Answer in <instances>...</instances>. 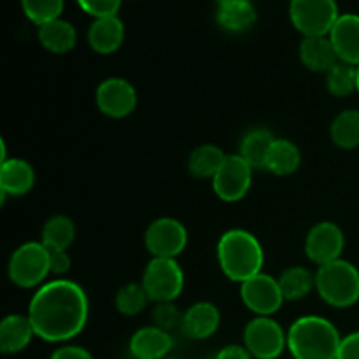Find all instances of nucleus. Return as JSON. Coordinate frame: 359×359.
I'll list each match as a JSON object with an SVG mask.
<instances>
[{"instance_id":"1","label":"nucleus","mask_w":359,"mask_h":359,"mask_svg":"<svg viewBox=\"0 0 359 359\" xmlns=\"http://www.w3.org/2000/svg\"><path fill=\"white\" fill-rule=\"evenodd\" d=\"M27 316L39 339L49 344L69 342L86 326L90 302L86 291L74 280H48L30 298Z\"/></svg>"},{"instance_id":"2","label":"nucleus","mask_w":359,"mask_h":359,"mask_svg":"<svg viewBox=\"0 0 359 359\" xmlns=\"http://www.w3.org/2000/svg\"><path fill=\"white\" fill-rule=\"evenodd\" d=\"M217 263L231 283H245L262 273L265 252L255 233L242 228H233L221 235L217 242Z\"/></svg>"},{"instance_id":"3","label":"nucleus","mask_w":359,"mask_h":359,"mask_svg":"<svg viewBox=\"0 0 359 359\" xmlns=\"http://www.w3.org/2000/svg\"><path fill=\"white\" fill-rule=\"evenodd\" d=\"M342 335L321 316H302L287 330V349L294 359H337Z\"/></svg>"},{"instance_id":"4","label":"nucleus","mask_w":359,"mask_h":359,"mask_svg":"<svg viewBox=\"0 0 359 359\" xmlns=\"http://www.w3.org/2000/svg\"><path fill=\"white\" fill-rule=\"evenodd\" d=\"M316 291L325 304L335 309H349L359 302V270L340 258L318 266Z\"/></svg>"},{"instance_id":"5","label":"nucleus","mask_w":359,"mask_h":359,"mask_svg":"<svg viewBox=\"0 0 359 359\" xmlns=\"http://www.w3.org/2000/svg\"><path fill=\"white\" fill-rule=\"evenodd\" d=\"M7 276L14 286L21 290L41 287L46 283L49 270V251L42 242H25L11 255L7 263Z\"/></svg>"},{"instance_id":"6","label":"nucleus","mask_w":359,"mask_h":359,"mask_svg":"<svg viewBox=\"0 0 359 359\" xmlns=\"http://www.w3.org/2000/svg\"><path fill=\"white\" fill-rule=\"evenodd\" d=\"M287 13L294 30L304 37L330 35L340 18L337 0H291Z\"/></svg>"},{"instance_id":"7","label":"nucleus","mask_w":359,"mask_h":359,"mask_svg":"<svg viewBox=\"0 0 359 359\" xmlns=\"http://www.w3.org/2000/svg\"><path fill=\"white\" fill-rule=\"evenodd\" d=\"M140 284L153 304H170L184 290V272L177 259L153 258L144 269Z\"/></svg>"},{"instance_id":"8","label":"nucleus","mask_w":359,"mask_h":359,"mask_svg":"<svg viewBox=\"0 0 359 359\" xmlns=\"http://www.w3.org/2000/svg\"><path fill=\"white\" fill-rule=\"evenodd\" d=\"M244 347L255 359H277L287 349V332L273 318H259L245 325Z\"/></svg>"},{"instance_id":"9","label":"nucleus","mask_w":359,"mask_h":359,"mask_svg":"<svg viewBox=\"0 0 359 359\" xmlns=\"http://www.w3.org/2000/svg\"><path fill=\"white\" fill-rule=\"evenodd\" d=\"M144 244L153 258L175 259L188 245V230L175 217H158L147 226Z\"/></svg>"},{"instance_id":"10","label":"nucleus","mask_w":359,"mask_h":359,"mask_svg":"<svg viewBox=\"0 0 359 359\" xmlns=\"http://www.w3.org/2000/svg\"><path fill=\"white\" fill-rule=\"evenodd\" d=\"M241 300L259 318H272L286 302L279 280L263 272L241 284Z\"/></svg>"},{"instance_id":"11","label":"nucleus","mask_w":359,"mask_h":359,"mask_svg":"<svg viewBox=\"0 0 359 359\" xmlns=\"http://www.w3.org/2000/svg\"><path fill=\"white\" fill-rule=\"evenodd\" d=\"M252 184V167L241 154H226L219 172L212 179L214 193L226 203L241 202Z\"/></svg>"},{"instance_id":"12","label":"nucleus","mask_w":359,"mask_h":359,"mask_svg":"<svg viewBox=\"0 0 359 359\" xmlns=\"http://www.w3.org/2000/svg\"><path fill=\"white\" fill-rule=\"evenodd\" d=\"M344 248H346L344 231L333 221L316 223L305 237V255L318 266L342 258Z\"/></svg>"},{"instance_id":"13","label":"nucleus","mask_w":359,"mask_h":359,"mask_svg":"<svg viewBox=\"0 0 359 359\" xmlns=\"http://www.w3.org/2000/svg\"><path fill=\"white\" fill-rule=\"evenodd\" d=\"M98 111L112 119H123L137 107V90L123 77H107L95 91Z\"/></svg>"},{"instance_id":"14","label":"nucleus","mask_w":359,"mask_h":359,"mask_svg":"<svg viewBox=\"0 0 359 359\" xmlns=\"http://www.w3.org/2000/svg\"><path fill=\"white\" fill-rule=\"evenodd\" d=\"M219 325L221 312L210 302H196L182 312L181 330L191 340L210 339L219 330Z\"/></svg>"},{"instance_id":"15","label":"nucleus","mask_w":359,"mask_h":359,"mask_svg":"<svg viewBox=\"0 0 359 359\" xmlns=\"http://www.w3.org/2000/svg\"><path fill=\"white\" fill-rule=\"evenodd\" d=\"M328 37L340 62L359 67V14H340Z\"/></svg>"},{"instance_id":"16","label":"nucleus","mask_w":359,"mask_h":359,"mask_svg":"<svg viewBox=\"0 0 359 359\" xmlns=\"http://www.w3.org/2000/svg\"><path fill=\"white\" fill-rule=\"evenodd\" d=\"M174 347L170 333L158 326H144L137 330L128 344L130 354L135 359H165Z\"/></svg>"},{"instance_id":"17","label":"nucleus","mask_w":359,"mask_h":359,"mask_svg":"<svg viewBox=\"0 0 359 359\" xmlns=\"http://www.w3.org/2000/svg\"><path fill=\"white\" fill-rule=\"evenodd\" d=\"M35 184V170L27 160L7 158L0 161V191L6 196H23Z\"/></svg>"},{"instance_id":"18","label":"nucleus","mask_w":359,"mask_h":359,"mask_svg":"<svg viewBox=\"0 0 359 359\" xmlns=\"http://www.w3.org/2000/svg\"><path fill=\"white\" fill-rule=\"evenodd\" d=\"M125 41V25L119 16L97 18L88 28V44L98 55H112Z\"/></svg>"},{"instance_id":"19","label":"nucleus","mask_w":359,"mask_h":359,"mask_svg":"<svg viewBox=\"0 0 359 359\" xmlns=\"http://www.w3.org/2000/svg\"><path fill=\"white\" fill-rule=\"evenodd\" d=\"M34 337L37 335L28 316L9 314L0 323V351L7 356L23 353Z\"/></svg>"},{"instance_id":"20","label":"nucleus","mask_w":359,"mask_h":359,"mask_svg":"<svg viewBox=\"0 0 359 359\" xmlns=\"http://www.w3.org/2000/svg\"><path fill=\"white\" fill-rule=\"evenodd\" d=\"M300 62L305 69L316 74H326L340 62L328 35L325 37H304L300 42Z\"/></svg>"},{"instance_id":"21","label":"nucleus","mask_w":359,"mask_h":359,"mask_svg":"<svg viewBox=\"0 0 359 359\" xmlns=\"http://www.w3.org/2000/svg\"><path fill=\"white\" fill-rule=\"evenodd\" d=\"M37 39L46 51L53 55H65L77 44V30L70 21L58 18L37 27Z\"/></svg>"},{"instance_id":"22","label":"nucleus","mask_w":359,"mask_h":359,"mask_svg":"<svg viewBox=\"0 0 359 359\" xmlns=\"http://www.w3.org/2000/svg\"><path fill=\"white\" fill-rule=\"evenodd\" d=\"M258 13L252 0H238V2L217 6L216 21L228 34H244L255 27Z\"/></svg>"},{"instance_id":"23","label":"nucleus","mask_w":359,"mask_h":359,"mask_svg":"<svg viewBox=\"0 0 359 359\" xmlns=\"http://www.w3.org/2000/svg\"><path fill=\"white\" fill-rule=\"evenodd\" d=\"M276 137L269 128L256 126L251 128L241 140V149L238 154L255 168H265L266 158H269L270 149H272Z\"/></svg>"},{"instance_id":"24","label":"nucleus","mask_w":359,"mask_h":359,"mask_svg":"<svg viewBox=\"0 0 359 359\" xmlns=\"http://www.w3.org/2000/svg\"><path fill=\"white\" fill-rule=\"evenodd\" d=\"M302 165L300 147L287 139H276L269 158H266L265 168L273 175L286 177L294 174Z\"/></svg>"},{"instance_id":"25","label":"nucleus","mask_w":359,"mask_h":359,"mask_svg":"<svg viewBox=\"0 0 359 359\" xmlns=\"http://www.w3.org/2000/svg\"><path fill=\"white\" fill-rule=\"evenodd\" d=\"M76 241V224L69 216L56 214L44 223L41 242L48 251H67Z\"/></svg>"},{"instance_id":"26","label":"nucleus","mask_w":359,"mask_h":359,"mask_svg":"<svg viewBox=\"0 0 359 359\" xmlns=\"http://www.w3.org/2000/svg\"><path fill=\"white\" fill-rule=\"evenodd\" d=\"M224 160H226V154L223 153L219 146L203 144V146L193 149V153L189 154V174L196 179H210L212 181L217 172H219L221 165L224 163Z\"/></svg>"},{"instance_id":"27","label":"nucleus","mask_w":359,"mask_h":359,"mask_svg":"<svg viewBox=\"0 0 359 359\" xmlns=\"http://www.w3.org/2000/svg\"><path fill=\"white\" fill-rule=\"evenodd\" d=\"M279 286L286 302H298L316 290V273L305 266H290L279 276Z\"/></svg>"},{"instance_id":"28","label":"nucleus","mask_w":359,"mask_h":359,"mask_svg":"<svg viewBox=\"0 0 359 359\" xmlns=\"http://www.w3.org/2000/svg\"><path fill=\"white\" fill-rule=\"evenodd\" d=\"M330 139L340 149H356L359 147V111L346 109L330 125Z\"/></svg>"},{"instance_id":"29","label":"nucleus","mask_w":359,"mask_h":359,"mask_svg":"<svg viewBox=\"0 0 359 359\" xmlns=\"http://www.w3.org/2000/svg\"><path fill=\"white\" fill-rule=\"evenodd\" d=\"M326 76V90L330 95L339 98L351 97L358 91V67L349 63L339 62L333 69H330Z\"/></svg>"},{"instance_id":"30","label":"nucleus","mask_w":359,"mask_h":359,"mask_svg":"<svg viewBox=\"0 0 359 359\" xmlns=\"http://www.w3.org/2000/svg\"><path fill=\"white\" fill-rule=\"evenodd\" d=\"M149 297H147L146 290L140 283L125 284V286L119 287L114 298V305L118 312L126 316V318L139 316L149 305Z\"/></svg>"},{"instance_id":"31","label":"nucleus","mask_w":359,"mask_h":359,"mask_svg":"<svg viewBox=\"0 0 359 359\" xmlns=\"http://www.w3.org/2000/svg\"><path fill=\"white\" fill-rule=\"evenodd\" d=\"M23 14L37 27L62 18L65 0H20Z\"/></svg>"},{"instance_id":"32","label":"nucleus","mask_w":359,"mask_h":359,"mask_svg":"<svg viewBox=\"0 0 359 359\" xmlns=\"http://www.w3.org/2000/svg\"><path fill=\"white\" fill-rule=\"evenodd\" d=\"M153 321L154 326L170 332L175 326H181L182 323V312L175 307L174 302L170 304H156L153 311Z\"/></svg>"},{"instance_id":"33","label":"nucleus","mask_w":359,"mask_h":359,"mask_svg":"<svg viewBox=\"0 0 359 359\" xmlns=\"http://www.w3.org/2000/svg\"><path fill=\"white\" fill-rule=\"evenodd\" d=\"M76 2L81 11L97 20V18L118 16L123 0H76Z\"/></svg>"},{"instance_id":"34","label":"nucleus","mask_w":359,"mask_h":359,"mask_svg":"<svg viewBox=\"0 0 359 359\" xmlns=\"http://www.w3.org/2000/svg\"><path fill=\"white\" fill-rule=\"evenodd\" d=\"M72 266V258L67 251H49V270L51 276H56L62 279Z\"/></svg>"},{"instance_id":"35","label":"nucleus","mask_w":359,"mask_h":359,"mask_svg":"<svg viewBox=\"0 0 359 359\" xmlns=\"http://www.w3.org/2000/svg\"><path fill=\"white\" fill-rule=\"evenodd\" d=\"M337 359H359V332L342 337Z\"/></svg>"},{"instance_id":"36","label":"nucleus","mask_w":359,"mask_h":359,"mask_svg":"<svg viewBox=\"0 0 359 359\" xmlns=\"http://www.w3.org/2000/svg\"><path fill=\"white\" fill-rule=\"evenodd\" d=\"M49 359H95L93 354L81 346H62L51 354Z\"/></svg>"},{"instance_id":"37","label":"nucleus","mask_w":359,"mask_h":359,"mask_svg":"<svg viewBox=\"0 0 359 359\" xmlns=\"http://www.w3.org/2000/svg\"><path fill=\"white\" fill-rule=\"evenodd\" d=\"M214 359H255L251 356L248 349L244 346H238V344H230V346L223 347L221 351H217V354Z\"/></svg>"},{"instance_id":"38","label":"nucleus","mask_w":359,"mask_h":359,"mask_svg":"<svg viewBox=\"0 0 359 359\" xmlns=\"http://www.w3.org/2000/svg\"><path fill=\"white\" fill-rule=\"evenodd\" d=\"M231 2H238V0H216L217 6H224V4H231Z\"/></svg>"},{"instance_id":"39","label":"nucleus","mask_w":359,"mask_h":359,"mask_svg":"<svg viewBox=\"0 0 359 359\" xmlns=\"http://www.w3.org/2000/svg\"><path fill=\"white\" fill-rule=\"evenodd\" d=\"M358 93H359V67H358Z\"/></svg>"}]
</instances>
